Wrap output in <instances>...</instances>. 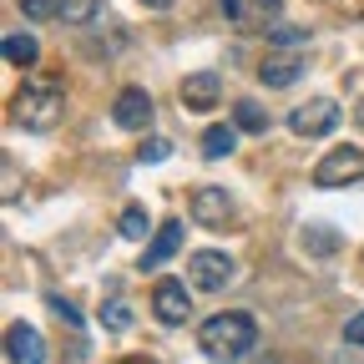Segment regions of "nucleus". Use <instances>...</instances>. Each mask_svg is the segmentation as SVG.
I'll return each instance as SVG.
<instances>
[{
  "mask_svg": "<svg viewBox=\"0 0 364 364\" xmlns=\"http://www.w3.org/2000/svg\"><path fill=\"white\" fill-rule=\"evenodd\" d=\"M36 56H41L36 36H6V61H11V66H31Z\"/></svg>",
  "mask_w": 364,
  "mask_h": 364,
  "instance_id": "15",
  "label": "nucleus"
},
{
  "mask_svg": "<svg viewBox=\"0 0 364 364\" xmlns=\"http://www.w3.org/2000/svg\"><path fill=\"white\" fill-rule=\"evenodd\" d=\"M136 157H142V162H167L172 157V142H167V136H147V142L136 147Z\"/></svg>",
  "mask_w": 364,
  "mask_h": 364,
  "instance_id": "20",
  "label": "nucleus"
},
{
  "mask_svg": "<svg viewBox=\"0 0 364 364\" xmlns=\"http://www.w3.org/2000/svg\"><path fill=\"white\" fill-rule=\"evenodd\" d=\"M304 76V61L299 56H268L263 66H258V81L263 86H294Z\"/></svg>",
  "mask_w": 364,
  "mask_h": 364,
  "instance_id": "12",
  "label": "nucleus"
},
{
  "mask_svg": "<svg viewBox=\"0 0 364 364\" xmlns=\"http://www.w3.org/2000/svg\"><path fill=\"white\" fill-rule=\"evenodd\" d=\"M6 354H11V364H46V339H41V329H31V324H11V334H6Z\"/></svg>",
  "mask_w": 364,
  "mask_h": 364,
  "instance_id": "8",
  "label": "nucleus"
},
{
  "mask_svg": "<svg viewBox=\"0 0 364 364\" xmlns=\"http://www.w3.org/2000/svg\"><path fill=\"white\" fill-rule=\"evenodd\" d=\"M152 309H157L162 324H182V318H188V284L162 279V284L152 289Z\"/></svg>",
  "mask_w": 364,
  "mask_h": 364,
  "instance_id": "10",
  "label": "nucleus"
},
{
  "mask_svg": "<svg viewBox=\"0 0 364 364\" xmlns=\"http://www.w3.org/2000/svg\"><path fill=\"white\" fill-rule=\"evenodd\" d=\"M233 122H238L243 132H268V117H263L258 102H238V107H233Z\"/></svg>",
  "mask_w": 364,
  "mask_h": 364,
  "instance_id": "16",
  "label": "nucleus"
},
{
  "mask_svg": "<svg viewBox=\"0 0 364 364\" xmlns=\"http://www.w3.org/2000/svg\"><path fill=\"white\" fill-rule=\"evenodd\" d=\"M147 11H167V6H177V0H142Z\"/></svg>",
  "mask_w": 364,
  "mask_h": 364,
  "instance_id": "26",
  "label": "nucleus"
},
{
  "mask_svg": "<svg viewBox=\"0 0 364 364\" xmlns=\"http://www.w3.org/2000/svg\"><path fill=\"white\" fill-rule=\"evenodd\" d=\"M289 127H294V136H329V132L339 127V107H334L329 97H314V102L294 107Z\"/></svg>",
  "mask_w": 364,
  "mask_h": 364,
  "instance_id": "6",
  "label": "nucleus"
},
{
  "mask_svg": "<svg viewBox=\"0 0 364 364\" xmlns=\"http://www.w3.org/2000/svg\"><path fill=\"white\" fill-rule=\"evenodd\" d=\"M102 16V0H61V21L66 26H91Z\"/></svg>",
  "mask_w": 364,
  "mask_h": 364,
  "instance_id": "14",
  "label": "nucleus"
},
{
  "mask_svg": "<svg viewBox=\"0 0 364 364\" xmlns=\"http://www.w3.org/2000/svg\"><path fill=\"white\" fill-rule=\"evenodd\" d=\"M233 258L228 253H213V248H203V253H193L188 258V279H193V289H203V294H218V289H228L233 284Z\"/></svg>",
  "mask_w": 364,
  "mask_h": 364,
  "instance_id": "4",
  "label": "nucleus"
},
{
  "mask_svg": "<svg viewBox=\"0 0 364 364\" xmlns=\"http://www.w3.org/2000/svg\"><path fill=\"white\" fill-rule=\"evenodd\" d=\"M218 6L228 11V21H243V0H218Z\"/></svg>",
  "mask_w": 364,
  "mask_h": 364,
  "instance_id": "25",
  "label": "nucleus"
},
{
  "mask_svg": "<svg viewBox=\"0 0 364 364\" xmlns=\"http://www.w3.org/2000/svg\"><path fill=\"white\" fill-rule=\"evenodd\" d=\"M304 248H314V253H329V248H334V233H304Z\"/></svg>",
  "mask_w": 364,
  "mask_h": 364,
  "instance_id": "22",
  "label": "nucleus"
},
{
  "mask_svg": "<svg viewBox=\"0 0 364 364\" xmlns=\"http://www.w3.org/2000/svg\"><path fill=\"white\" fill-rule=\"evenodd\" d=\"M21 16L26 21H51V16H61V0H21Z\"/></svg>",
  "mask_w": 364,
  "mask_h": 364,
  "instance_id": "19",
  "label": "nucleus"
},
{
  "mask_svg": "<svg viewBox=\"0 0 364 364\" xmlns=\"http://www.w3.org/2000/svg\"><path fill=\"white\" fill-rule=\"evenodd\" d=\"M344 339H349V344H364V309H359V314L349 318V324H344Z\"/></svg>",
  "mask_w": 364,
  "mask_h": 364,
  "instance_id": "23",
  "label": "nucleus"
},
{
  "mask_svg": "<svg viewBox=\"0 0 364 364\" xmlns=\"http://www.w3.org/2000/svg\"><path fill=\"white\" fill-rule=\"evenodd\" d=\"M112 122H117V127H127V132H142V127L152 122V97H147L142 86L117 91V102H112Z\"/></svg>",
  "mask_w": 364,
  "mask_h": 364,
  "instance_id": "7",
  "label": "nucleus"
},
{
  "mask_svg": "<svg viewBox=\"0 0 364 364\" xmlns=\"http://www.w3.org/2000/svg\"><path fill=\"white\" fill-rule=\"evenodd\" d=\"M238 132H243V127H208V132H203V157H208V162L228 157V152L238 147Z\"/></svg>",
  "mask_w": 364,
  "mask_h": 364,
  "instance_id": "13",
  "label": "nucleus"
},
{
  "mask_svg": "<svg viewBox=\"0 0 364 364\" xmlns=\"http://www.w3.org/2000/svg\"><path fill=\"white\" fill-rule=\"evenodd\" d=\"M177 248H182V228H177V223H162L157 238H152V248L142 253V263H136V268H142V273H147V268H162Z\"/></svg>",
  "mask_w": 364,
  "mask_h": 364,
  "instance_id": "11",
  "label": "nucleus"
},
{
  "mask_svg": "<svg viewBox=\"0 0 364 364\" xmlns=\"http://www.w3.org/2000/svg\"><path fill=\"white\" fill-rule=\"evenodd\" d=\"M218 97H223L218 71H198V76L182 81V107H188V112H213V107H218Z\"/></svg>",
  "mask_w": 364,
  "mask_h": 364,
  "instance_id": "9",
  "label": "nucleus"
},
{
  "mask_svg": "<svg viewBox=\"0 0 364 364\" xmlns=\"http://www.w3.org/2000/svg\"><path fill=\"white\" fill-rule=\"evenodd\" d=\"M61 117H66V97H61L56 86L31 81V86L16 91V122H21L26 132H56Z\"/></svg>",
  "mask_w": 364,
  "mask_h": 364,
  "instance_id": "2",
  "label": "nucleus"
},
{
  "mask_svg": "<svg viewBox=\"0 0 364 364\" xmlns=\"http://www.w3.org/2000/svg\"><path fill=\"white\" fill-rule=\"evenodd\" d=\"M359 177H364V152L359 147H334L314 167V188H349Z\"/></svg>",
  "mask_w": 364,
  "mask_h": 364,
  "instance_id": "3",
  "label": "nucleus"
},
{
  "mask_svg": "<svg viewBox=\"0 0 364 364\" xmlns=\"http://www.w3.org/2000/svg\"><path fill=\"white\" fill-rule=\"evenodd\" d=\"M102 329H112V334H127V329H132V314H127V304H122V299L102 304Z\"/></svg>",
  "mask_w": 364,
  "mask_h": 364,
  "instance_id": "17",
  "label": "nucleus"
},
{
  "mask_svg": "<svg viewBox=\"0 0 364 364\" xmlns=\"http://www.w3.org/2000/svg\"><path fill=\"white\" fill-rule=\"evenodd\" d=\"M117 233H122V238H147V208L132 203V208L122 213V223H117Z\"/></svg>",
  "mask_w": 364,
  "mask_h": 364,
  "instance_id": "18",
  "label": "nucleus"
},
{
  "mask_svg": "<svg viewBox=\"0 0 364 364\" xmlns=\"http://www.w3.org/2000/svg\"><path fill=\"white\" fill-rule=\"evenodd\" d=\"M193 218H198V228H213V233H223L228 223H233V198H228V188H193Z\"/></svg>",
  "mask_w": 364,
  "mask_h": 364,
  "instance_id": "5",
  "label": "nucleus"
},
{
  "mask_svg": "<svg viewBox=\"0 0 364 364\" xmlns=\"http://www.w3.org/2000/svg\"><path fill=\"white\" fill-rule=\"evenodd\" d=\"M268 41L273 46H304L309 31H299V26H268Z\"/></svg>",
  "mask_w": 364,
  "mask_h": 364,
  "instance_id": "21",
  "label": "nucleus"
},
{
  "mask_svg": "<svg viewBox=\"0 0 364 364\" xmlns=\"http://www.w3.org/2000/svg\"><path fill=\"white\" fill-rule=\"evenodd\" d=\"M198 344L218 364H238V359H248V349H258V329L248 314H213L198 329Z\"/></svg>",
  "mask_w": 364,
  "mask_h": 364,
  "instance_id": "1",
  "label": "nucleus"
},
{
  "mask_svg": "<svg viewBox=\"0 0 364 364\" xmlns=\"http://www.w3.org/2000/svg\"><path fill=\"white\" fill-rule=\"evenodd\" d=\"M16 193H21V182H16V167L6 162V203H16Z\"/></svg>",
  "mask_w": 364,
  "mask_h": 364,
  "instance_id": "24",
  "label": "nucleus"
}]
</instances>
